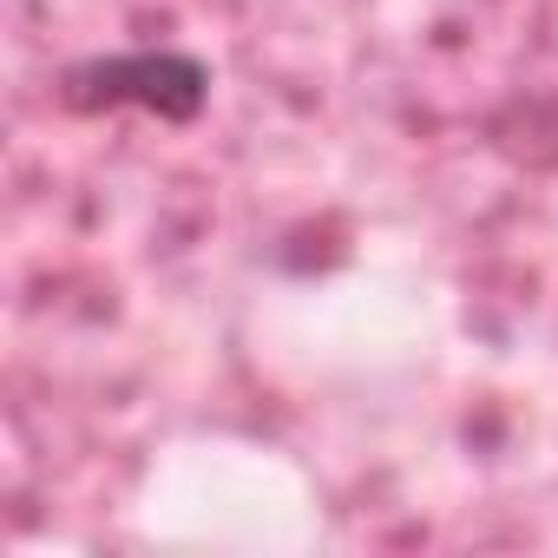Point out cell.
Segmentation results:
<instances>
[{"label": "cell", "mask_w": 558, "mask_h": 558, "mask_svg": "<svg viewBox=\"0 0 558 558\" xmlns=\"http://www.w3.org/2000/svg\"><path fill=\"white\" fill-rule=\"evenodd\" d=\"M119 99L184 119L204 106V66L184 53H125V60H93L66 73V106H119Z\"/></svg>", "instance_id": "1"}]
</instances>
